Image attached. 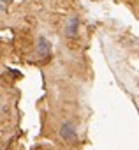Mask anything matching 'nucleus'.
Listing matches in <instances>:
<instances>
[{"instance_id":"nucleus-1","label":"nucleus","mask_w":139,"mask_h":150,"mask_svg":"<svg viewBox=\"0 0 139 150\" xmlns=\"http://www.w3.org/2000/svg\"><path fill=\"white\" fill-rule=\"evenodd\" d=\"M60 136H62L65 141H69V143H74V141L78 139L76 129H74V125H72L71 122H65V124L60 127Z\"/></svg>"},{"instance_id":"nucleus-2","label":"nucleus","mask_w":139,"mask_h":150,"mask_svg":"<svg viewBox=\"0 0 139 150\" xmlns=\"http://www.w3.org/2000/svg\"><path fill=\"white\" fill-rule=\"evenodd\" d=\"M37 53H39V57H42V58H46L49 53H51V44H49V41L46 39V37H39V44H37Z\"/></svg>"},{"instance_id":"nucleus-3","label":"nucleus","mask_w":139,"mask_h":150,"mask_svg":"<svg viewBox=\"0 0 139 150\" xmlns=\"http://www.w3.org/2000/svg\"><path fill=\"white\" fill-rule=\"evenodd\" d=\"M78 23H79V21H78V18H72L71 21H69V25H67V32H65V34H67V37H74V35H76Z\"/></svg>"}]
</instances>
